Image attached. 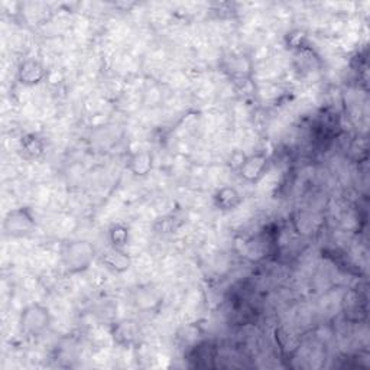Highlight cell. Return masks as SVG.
<instances>
[{"instance_id":"obj_1","label":"cell","mask_w":370,"mask_h":370,"mask_svg":"<svg viewBox=\"0 0 370 370\" xmlns=\"http://www.w3.org/2000/svg\"><path fill=\"white\" fill-rule=\"evenodd\" d=\"M51 324V312L47 307L41 304L26 305L19 315L21 332L30 337L41 336L48 330Z\"/></svg>"},{"instance_id":"obj_2","label":"cell","mask_w":370,"mask_h":370,"mask_svg":"<svg viewBox=\"0 0 370 370\" xmlns=\"http://www.w3.org/2000/svg\"><path fill=\"white\" fill-rule=\"evenodd\" d=\"M94 257L93 246L87 242H70L64 244L61 260L64 268L70 273L86 270Z\"/></svg>"},{"instance_id":"obj_11","label":"cell","mask_w":370,"mask_h":370,"mask_svg":"<svg viewBox=\"0 0 370 370\" xmlns=\"http://www.w3.org/2000/svg\"><path fill=\"white\" fill-rule=\"evenodd\" d=\"M108 239H111L113 248L123 249L129 240V229L123 224H115L108 231Z\"/></svg>"},{"instance_id":"obj_5","label":"cell","mask_w":370,"mask_h":370,"mask_svg":"<svg viewBox=\"0 0 370 370\" xmlns=\"http://www.w3.org/2000/svg\"><path fill=\"white\" fill-rule=\"evenodd\" d=\"M45 77V68L36 60L28 58L21 62L18 68V80L23 86H36Z\"/></svg>"},{"instance_id":"obj_7","label":"cell","mask_w":370,"mask_h":370,"mask_svg":"<svg viewBox=\"0 0 370 370\" xmlns=\"http://www.w3.org/2000/svg\"><path fill=\"white\" fill-rule=\"evenodd\" d=\"M240 203H242V197L239 194V191L233 187H223L214 194L216 207L223 211L236 209Z\"/></svg>"},{"instance_id":"obj_6","label":"cell","mask_w":370,"mask_h":370,"mask_svg":"<svg viewBox=\"0 0 370 370\" xmlns=\"http://www.w3.org/2000/svg\"><path fill=\"white\" fill-rule=\"evenodd\" d=\"M100 260L107 269H111L115 273L126 272L132 265V260L128 253L123 252V249L113 248V246L102 253Z\"/></svg>"},{"instance_id":"obj_9","label":"cell","mask_w":370,"mask_h":370,"mask_svg":"<svg viewBox=\"0 0 370 370\" xmlns=\"http://www.w3.org/2000/svg\"><path fill=\"white\" fill-rule=\"evenodd\" d=\"M21 150L25 155V158L38 159L39 157L44 155L45 145H44V141L41 139L38 135L30 133V135H25L21 139Z\"/></svg>"},{"instance_id":"obj_4","label":"cell","mask_w":370,"mask_h":370,"mask_svg":"<svg viewBox=\"0 0 370 370\" xmlns=\"http://www.w3.org/2000/svg\"><path fill=\"white\" fill-rule=\"evenodd\" d=\"M268 168V157L266 154H253L251 157H246L239 167L240 175L248 183H256L264 176Z\"/></svg>"},{"instance_id":"obj_10","label":"cell","mask_w":370,"mask_h":370,"mask_svg":"<svg viewBox=\"0 0 370 370\" xmlns=\"http://www.w3.org/2000/svg\"><path fill=\"white\" fill-rule=\"evenodd\" d=\"M129 168L135 175H146L152 170V157L146 152L136 154L129 163Z\"/></svg>"},{"instance_id":"obj_3","label":"cell","mask_w":370,"mask_h":370,"mask_svg":"<svg viewBox=\"0 0 370 370\" xmlns=\"http://www.w3.org/2000/svg\"><path fill=\"white\" fill-rule=\"evenodd\" d=\"M35 217L32 211L26 207L15 209L6 214L3 220V230L8 236L21 238L28 235L35 229Z\"/></svg>"},{"instance_id":"obj_8","label":"cell","mask_w":370,"mask_h":370,"mask_svg":"<svg viewBox=\"0 0 370 370\" xmlns=\"http://www.w3.org/2000/svg\"><path fill=\"white\" fill-rule=\"evenodd\" d=\"M141 334V330L138 324L135 321H122L115 327L113 337L119 343V345H132L133 341L138 340Z\"/></svg>"}]
</instances>
